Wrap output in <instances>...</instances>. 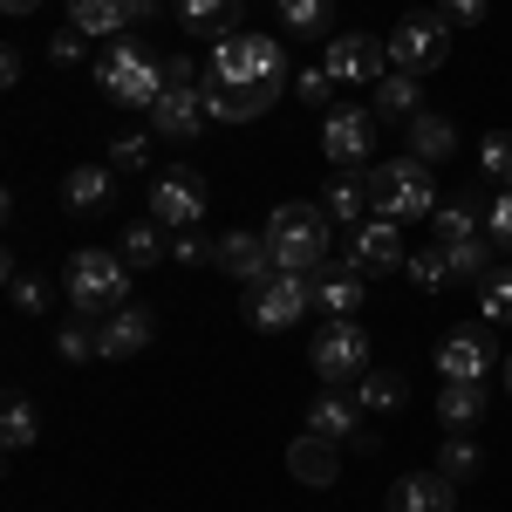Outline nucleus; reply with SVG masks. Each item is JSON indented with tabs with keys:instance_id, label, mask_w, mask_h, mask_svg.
Returning a JSON list of instances; mask_svg holds the SVG:
<instances>
[{
	"instance_id": "1",
	"label": "nucleus",
	"mask_w": 512,
	"mask_h": 512,
	"mask_svg": "<svg viewBox=\"0 0 512 512\" xmlns=\"http://www.w3.org/2000/svg\"><path fill=\"white\" fill-rule=\"evenodd\" d=\"M328 212L308 205V198H287L267 212V253H274L280 274H321L328 267Z\"/></svg>"
},
{
	"instance_id": "2",
	"label": "nucleus",
	"mask_w": 512,
	"mask_h": 512,
	"mask_svg": "<svg viewBox=\"0 0 512 512\" xmlns=\"http://www.w3.org/2000/svg\"><path fill=\"white\" fill-rule=\"evenodd\" d=\"M369 205H376V219H431L437 205V185H431V164L424 158H383L369 164Z\"/></svg>"
},
{
	"instance_id": "3",
	"label": "nucleus",
	"mask_w": 512,
	"mask_h": 512,
	"mask_svg": "<svg viewBox=\"0 0 512 512\" xmlns=\"http://www.w3.org/2000/svg\"><path fill=\"white\" fill-rule=\"evenodd\" d=\"M130 260L123 253H76L69 260V274H62V287H69V301H76V315H110V308H130Z\"/></svg>"
},
{
	"instance_id": "4",
	"label": "nucleus",
	"mask_w": 512,
	"mask_h": 512,
	"mask_svg": "<svg viewBox=\"0 0 512 512\" xmlns=\"http://www.w3.org/2000/svg\"><path fill=\"white\" fill-rule=\"evenodd\" d=\"M96 82H103V96L123 103V110H151L164 96V62L151 48H137V41H117V48L96 62Z\"/></svg>"
},
{
	"instance_id": "5",
	"label": "nucleus",
	"mask_w": 512,
	"mask_h": 512,
	"mask_svg": "<svg viewBox=\"0 0 512 512\" xmlns=\"http://www.w3.org/2000/svg\"><path fill=\"white\" fill-rule=\"evenodd\" d=\"M383 41H390V69L431 76V69L451 62V14H444V7H437V14H403Z\"/></svg>"
},
{
	"instance_id": "6",
	"label": "nucleus",
	"mask_w": 512,
	"mask_h": 512,
	"mask_svg": "<svg viewBox=\"0 0 512 512\" xmlns=\"http://www.w3.org/2000/svg\"><path fill=\"white\" fill-rule=\"evenodd\" d=\"M315 308V274H267L246 287V328H260V335H280V328H294V321Z\"/></svg>"
},
{
	"instance_id": "7",
	"label": "nucleus",
	"mask_w": 512,
	"mask_h": 512,
	"mask_svg": "<svg viewBox=\"0 0 512 512\" xmlns=\"http://www.w3.org/2000/svg\"><path fill=\"white\" fill-rule=\"evenodd\" d=\"M308 362H315V376L328 390H355V376L369 369V335H362V321H321Z\"/></svg>"
},
{
	"instance_id": "8",
	"label": "nucleus",
	"mask_w": 512,
	"mask_h": 512,
	"mask_svg": "<svg viewBox=\"0 0 512 512\" xmlns=\"http://www.w3.org/2000/svg\"><path fill=\"white\" fill-rule=\"evenodd\" d=\"M369 151H376V110L335 103L321 117V158L335 164V171H369Z\"/></svg>"
},
{
	"instance_id": "9",
	"label": "nucleus",
	"mask_w": 512,
	"mask_h": 512,
	"mask_svg": "<svg viewBox=\"0 0 512 512\" xmlns=\"http://www.w3.org/2000/svg\"><path fill=\"white\" fill-rule=\"evenodd\" d=\"M321 69H328L335 82L376 89V82L390 76V41H376V35H328V48H321Z\"/></svg>"
},
{
	"instance_id": "10",
	"label": "nucleus",
	"mask_w": 512,
	"mask_h": 512,
	"mask_svg": "<svg viewBox=\"0 0 512 512\" xmlns=\"http://www.w3.org/2000/svg\"><path fill=\"white\" fill-rule=\"evenodd\" d=\"M205 205H212V192H205V178H198L192 164H171L158 185H151V219L171 226V233L198 226V219H205Z\"/></svg>"
},
{
	"instance_id": "11",
	"label": "nucleus",
	"mask_w": 512,
	"mask_h": 512,
	"mask_svg": "<svg viewBox=\"0 0 512 512\" xmlns=\"http://www.w3.org/2000/svg\"><path fill=\"white\" fill-rule=\"evenodd\" d=\"M151 335H158V315L151 308H110V315H96V355L103 362H130V355L151 349Z\"/></svg>"
},
{
	"instance_id": "12",
	"label": "nucleus",
	"mask_w": 512,
	"mask_h": 512,
	"mask_svg": "<svg viewBox=\"0 0 512 512\" xmlns=\"http://www.w3.org/2000/svg\"><path fill=\"white\" fill-rule=\"evenodd\" d=\"M485 369H499V349L485 328H451L437 342V376L444 383H485Z\"/></svg>"
},
{
	"instance_id": "13",
	"label": "nucleus",
	"mask_w": 512,
	"mask_h": 512,
	"mask_svg": "<svg viewBox=\"0 0 512 512\" xmlns=\"http://www.w3.org/2000/svg\"><path fill=\"white\" fill-rule=\"evenodd\" d=\"M403 260H410V253H403L396 219H376V212H369V219L349 233V267H362L369 280H376V274H403Z\"/></svg>"
},
{
	"instance_id": "14",
	"label": "nucleus",
	"mask_w": 512,
	"mask_h": 512,
	"mask_svg": "<svg viewBox=\"0 0 512 512\" xmlns=\"http://www.w3.org/2000/svg\"><path fill=\"white\" fill-rule=\"evenodd\" d=\"M362 417H369V410H362L355 396L328 390L315 410H308V431L328 437V444H355V451H376V431H362Z\"/></svg>"
},
{
	"instance_id": "15",
	"label": "nucleus",
	"mask_w": 512,
	"mask_h": 512,
	"mask_svg": "<svg viewBox=\"0 0 512 512\" xmlns=\"http://www.w3.org/2000/svg\"><path fill=\"white\" fill-rule=\"evenodd\" d=\"M205 89H164L158 103H151V137H164V144H192L198 130H205Z\"/></svg>"
},
{
	"instance_id": "16",
	"label": "nucleus",
	"mask_w": 512,
	"mask_h": 512,
	"mask_svg": "<svg viewBox=\"0 0 512 512\" xmlns=\"http://www.w3.org/2000/svg\"><path fill=\"white\" fill-rule=\"evenodd\" d=\"M212 267H219V274H233V280H246V287H253V280H267V274H274L267 233H246V226H239V233H219V239H212Z\"/></svg>"
},
{
	"instance_id": "17",
	"label": "nucleus",
	"mask_w": 512,
	"mask_h": 512,
	"mask_svg": "<svg viewBox=\"0 0 512 512\" xmlns=\"http://www.w3.org/2000/svg\"><path fill=\"white\" fill-rule=\"evenodd\" d=\"M260 41L267 35H219L212 48V82L205 89H233V82H267V62H260Z\"/></svg>"
},
{
	"instance_id": "18",
	"label": "nucleus",
	"mask_w": 512,
	"mask_h": 512,
	"mask_svg": "<svg viewBox=\"0 0 512 512\" xmlns=\"http://www.w3.org/2000/svg\"><path fill=\"white\" fill-rule=\"evenodd\" d=\"M362 287H369V274L349 267V260H335V267H321V274H315V308L328 321H355V315H362Z\"/></svg>"
},
{
	"instance_id": "19",
	"label": "nucleus",
	"mask_w": 512,
	"mask_h": 512,
	"mask_svg": "<svg viewBox=\"0 0 512 512\" xmlns=\"http://www.w3.org/2000/svg\"><path fill=\"white\" fill-rule=\"evenodd\" d=\"M390 512H458V485L437 472H410L390 485Z\"/></svg>"
},
{
	"instance_id": "20",
	"label": "nucleus",
	"mask_w": 512,
	"mask_h": 512,
	"mask_svg": "<svg viewBox=\"0 0 512 512\" xmlns=\"http://www.w3.org/2000/svg\"><path fill=\"white\" fill-rule=\"evenodd\" d=\"M280 103L274 82H233V89H205V110H212V123H253L267 117Z\"/></svg>"
},
{
	"instance_id": "21",
	"label": "nucleus",
	"mask_w": 512,
	"mask_h": 512,
	"mask_svg": "<svg viewBox=\"0 0 512 512\" xmlns=\"http://www.w3.org/2000/svg\"><path fill=\"white\" fill-rule=\"evenodd\" d=\"M287 472L301 478V485H335V478H342V458H335V444H328V437H294V444H287Z\"/></svg>"
},
{
	"instance_id": "22",
	"label": "nucleus",
	"mask_w": 512,
	"mask_h": 512,
	"mask_svg": "<svg viewBox=\"0 0 512 512\" xmlns=\"http://www.w3.org/2000/svg\"><path fill=\"white\" fill-rule=\"evenodd\" d=\"M110 185H117V171H110V164H76V171L62 178V205H69L76 219H89V212H103V205H110Z\"/></svg>"
},
{
	"instance_id": "23",
	"label": "nucleus",
	"mask_w": 512,
	"mask_h": 512,
	"mask_svg": "<svg viewBox=\"0 0 512 512\" xmlns=\"http://www.w3.org/2000/svg\"><path fill=\"white\" fill-rule=\"evenodd\" d=\"M321 212L335 219V226H362L376 205H369V171H342L328 192H321Z\"/></svg>"
},
{
	"instance_id": "24",
	"label": "nucleus",
	"mask_w": 512,
	"mask_h": 512,
	"mask_svg": "<svg viewBox=\"0 0 512 512\" xmlns=\"http://www.w3.org/2000/svg\"><path fill=\"white\" fill-rule=\"evenodd\" d=\"M437 424H444V431L485 424V383H444V390H437Z\"/></svg>"
},
{
	"instance_id": "25",
	"label": "nucleus",
	"mask_w": 512,
	"mask_h": 512,
	"mask_svg": "<svg viewBox=\"0 0 512 512\" xmlns=\"http://www.w3.org/2000/svg\"><path fill=\"white\" fill-rule=\"evenodd\" d=\"M376 96V117H396V123H410L417 110H424V76H403V69H390V76L369 89Z\"/></svg>"
},
{
	"instance_id": "26",
	"label": "nucleus",
	"mask_w": 512,
	"mask_h": 512,
	"mask_svg": "<svg viewBox=\"0 0 512 512\" xmlns=\"http://www.w3.org/2000/svg\"><path fill=\"white\" fill-rule=\"evenodd\" d=\"M410 151H417L424 164H444L451 151H458V123L437 117V110H417V117H410Z\"/></svg>"
},
{
	"instance_id": "27",
	"label": "nucleus",
	"mask_w": 512,
	"mask_h": 512,
	"mask_svg": "<svg viewBox=\"0 0 512 512\" xmlns=\"http://www.w3.org/2000/svg\"><path fill=\"white\" fill-rule=\"evenodd\" d=\"M355 403H362V410H369V417H390V410H403V376H396V369H362V376H355Z\"/></svg>"
},
{
	"instance_id": "28",
	"label": "nucleus",
	"mask_w": 512,
	"mask_h": 512,
	"mask_svg": "<svg viewBox=\"0 0 512 512\" xmlns=\"http://www.w3.org/2000/svg\"><path fill=\"white\" fill-rule=\"evenodd\" d=\"M69 28H82L89 41H110L117 28H130V7L123 0H69Z\"/></svg>"
},
{
	"instance_id": "29",
	"label": "nucleus",
	"mask_w": 512,
	"mask_h": 512,
	"mask_svg": "<svg viewBox=\"0 0 512 512\" xmlns=\"http://www.w3.org/2000/svg\"><path fill=\"white\" fill-rule=\"evenodd\" d=\"M431 219H437V246H465V239H485V233H478V205H472V198H444Z\"/></svg>"
},
{
	"instance_id": "30",
	"label": "nucleus",
	"mask_w": 512,
	"mask_h": 512,
	"mask_svg": "<svg viewBox=\"0 0 512 512\" xmlns=\"http://www.w3.org/2000/svg\"><path fill=\"white\" fill-rule=\"evenodd\" d=\"M178 21L198 28V35H233L239 0H178Z\"/></svg>"
},
{
	"instance_id": "31",
	"label": "nucleus",
	"mask_w": 512,
	"mask_h": 512,
	"mask_svg": "<svg viewBox=\"0 0 512 512\" xmlns=\"http://www.w3.org/2000/svg\"><path fill=\"white\" fill-rule=\"evenodd\" d=\"M478 315L499 321V328H512V260H499L492 274L478 280Z\"/></svg>"
},
{
	"instance_id": "32",
	"label": "nucleus",
	"mask_w": 512,
	"mask_h": 512,
	"mask_svg": "<svg viewBox=\"0 0 512 512\" xmlns=\"http://www.w3.org/2000/svg\"><path fill=\"white\" fill-rule=\"evenodd\" d=\"M437 472L451 478V485H465V478L485 472V451H478L465 431H451V437H444V451H437Z\"/></svg>"
},
{
	"instance_id": "33",
	"label": "nucleus",
	"mask_w": 512,
	"mask_h": 512,
	"mask_svg": "<svg viewBox=\"0 0 512 512\" xmlns=\"http://www.w3.org/2000/svg\"><path fill=\"white\" fill-rule=\"evenodd\" d=\"M117 253L130 260V267H158V260L171 253V246H164V226H158V219H137V226L123 233V246H117Z\"/></svg>"
},
{
	"instance_id": "34",
	"label": "nucleus",
	"mask_w": 512,
	"mask_h": 512,
	"mask_svg": "<svg viewBox=\"0 0 512 512\" xmlns=\"http://www.w3.org/2000/svg\"><path fill=\"white\" fill-rule=\"evenodd\" d=\"M328 21H335V7L328 0H280V28L287 35H328Z\"/></svg>"
},
{
	"instance_id": "35",
	"label": "nucleus",
	"mask_w": 512,
	"mask_h": 512,
	"mask_svg": "<svg viewBox=\"0 0 512 512\" xmlns=\"http://www.w3.org/2000/svg\"><path fill=\"white\" fill-rule=\"evenodd\" d=\"M35 437H41L35 403H28V396H7V410H0V444H7V451H28Z\"/></svg>"
},
{
	"instance_id": "36",
	"label": "nucleus",
	"mask_w": 512,
	"mask_h": 512,
	"mask_svg": "<svg viewBox=\"0 0 512 512\" xmlns=\"http://www.w3.org/2000/svg\"><path fill=\"white\" fill-rule=\"evenodd\" d=\"M403 274H410V287L437 294V287H451V253H444V246H431V253H410V260H403Z\"/></svg>"
},
{
	"instance_id": "37",
	"label": "nucleus",
	"mask_w": 512,
	"mask_h": 512,
	"mask_svg": "<svg viewBox=\"0 0 512 512\" xmlns=\"http://www.w3.org/2000/svg\"><path fill=\"white\" fill-rule=\"evenodd\" d=\"M55 349H62V362H89L96 355V315H69L55 328Z\"/></svg>"
},
{
	"instance_id": "38",
	"label": "nucleus",
	"mask_w": 512,
	"mask_h": 512,
	"mask_svg": "<svg viewBox=\"0 0 512 512\" xmlns=\"http://www.w3.org/2000/svg\"><path fill=\"white\" fill-rule=\"evenodd\" d=\"M478 171L499 178V185H512V130H492V137L478 144Z\"/></svg>"
},
{
	"instance_id": "39",
	"label": "nucleus",
	"mask_w": 512,
	"mask_h": 512,
	"mask_svg": "<svg viewBox=\"0 0 512 512\" xmlns=\"http://www.w3.org/2000/svg\"><path fill=\"white\" fill-rule=\"evenodd\" d=\"M7 294H14V308H21V315H48V280L7 267Z\"/></svg>"
},
{
	"instance_id": "40",
	"label": "nucleus",
	"mask_w": 512,
	"mask_h": 512,
	"mask_svg": "<svg viewBox=\"0 0 512 512\" xmlns=\"http://www.w3.org/2000/svg\"><path fill=\"white\" fill-rule=\"evenodd\" d=\"M151 164V130H123L110 144V171H144Z\"/></svg>"
},
{
	"instance_id": "41",
	"label": "nucleus",
	"mask_w": 512,
	"mask_h": 512,
	"mask_svg": "<svg viewBox=\"0 0 512 512\" xmlns=\"http://www.w3.org/2000/svg\"><path fill=\"white\" fill-rule=\"evenodd\" d=\"M335 89H342V82L328 76V69H321V62H308V69H301V76H294V96H301V103H328V96H335Z\"/></svg>"
},
{
	"instance_id": "42",
	"label": "nucleus",
	"mask_w": 512,
	"mask_h": 512,
	"mask_svg": "<svg viewBox=\"0 0 512 512\" xmlns=\"http://www.w3.org/2000/svg\"><path fill=\"white\" fill-rule=\"evenodd\" d=\"M485 233H492V246H506V253H512V185L499 192V205L485 212Z\"/></svg>"
},
{
	"instance_id": "43",
	"label": "nucleus",
	"mask_w": 512,
	"mask_h": 512,
	"mask_svg": "<svg viewBox=\"0 0 512 512\" xmlns=\"http://www.w3.org/2000/svg\"><path fill=\"white\" fill-rule=\"evenodd\" d=\"M82 41H89L82 28H62V35L48 41V62H55V69H76V62H82Z\"/></svg>"
},
{
	"instance_id": "44",
	"label": "nucleus",
	"mask_w": 512,
	"mask_h": 512,
	"mask_svg": "<svg viewBox=\"0 0 512 512\" xmlns=\"http://www.w3.org/2000/svg\"><path fill=\"white\" fill-rule=\"evenodd\" d=\"M171 260H185V267H205V260H212V246H205V233H198V226H185V233L171 239Z\"/></svg>"
},
{
	"instance_id": "45",
	"label": "nucleus",
	"mask_w": 512,
	"mask_h": 512,
	"mask_svg": "<svg viewBox=\"0 0 512 512\" xmlns=\"http://www.w3.org/2000/svg\"><path fill=\"white\" fill-rule=\"evenodd\" d=\"M164 89H205L192 55H171V62H164Z\"/></svg>"
},
{
	"instance_id": "46",
	"label": "nucleus",
	"mask_w": 512,
	"mask_h": 512,
	"mask_svg": "<svg viewBox=\"0 0 512 512\" xmlns=\"http://www.w3.org/2000/svg\"><path fill=\"white\" fill-rule=\"evenodd\" d=\"M485 7H492V0H444L451 21H485Z\"/></svg>"
},
{
	"instance_id": "47",
	"label": "nucleus",
	"mask_w": 512,
	"mask_h": 512,
	"mask_svg": "<svg viewBox=\"0 0 512 512\" xmlns=\"http://www.w3.org/2000/svg\"><path fill=\"white\" fill-rule=\"evenodd\" d=\"M0 82H7V89L21 82V48H0Z\"/></svg>"
},
{
	"instance_id": "48",
	"label": "nucleus",
	"mask_w": 512,
	"mask_h": 512,
	"mask_svg": "<svg viewBox=\"0 0 512 512\" xmlns=\"http://www.w3.org/2000/svg\"><path fill=\"white\" fill-rule=\"evenodd\" d=\"M130 7V21H144V14H158V0H123Z\"/></svg>"
},
{
	"instance_id": "49",
	"label": "nucleus",
	"mask_w": 512,
	"mask_h": 512,
	"mask_svg": "<svg viewBox=\"0 0 512 512\" xmlns=\"http://www.w3.org/2000/svg\"><path fill=\"white\" fill-rule=\"evenodd\" d=\"M0 7H7V14H35L41 0H0Z\"/></svg>"
},
{
	"instance_id": "50",
	"label": "nucleus",
	"mask_w": 512,
	"mask_h": 512,
	"mask_svg": "<svg viewBox=\"0 0 512 512\" xmlns=\"http://www.w3.org/2000/svg\"><path fill=\"white\" fill-rule=\"evenodd\" d=\"M506 390H512V355H506Z\"/></svg>"
}]
</instances>
